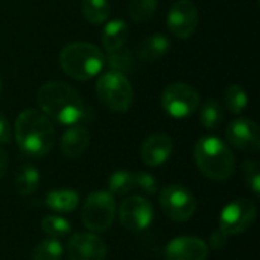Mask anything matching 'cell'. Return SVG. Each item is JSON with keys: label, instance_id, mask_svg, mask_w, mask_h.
<instances>
[{"label": "cell", "instance_id": "1", "mask_svg": "<svg viewBox=\"0 0 260 260\" xmlns=\"http://www.w3.org/2000/svg\"><path fill=\"white\" fill-rule=\"evenodd\" d=\"M37 101L41 111L61 125H78L91 119V108H88L79 93L62 81H50L40 87Z\"/></svg>", "mask_w": 260, "mask_h": 260}, {"label": "cell", "instance_id": "2", "mask_svg": "<svg viewBox=\"0 0 260 260\" xmlns=\"http://www.w3.org/2000/svg\"><path fill=\"white\" fill-rule=\"evenodd\" d=\"M15 140L23 154L40 158L50 152L55 143L52 120L38 110H24L15 120Z\"/></svg>", "mask_w": 260, "mask_h": 260}, {"label": "cell", "instance_id": "3", "mask_svg": "<svg viewBox=\"0 0 260 260\" xmlns=\"http://www.w3.org/2000/svg\"><path fill=\"white\" fill-rule=\"evenodd\" d=\"M59 64L67 76L76 81H88L104 69L105 55L91 43L75 41L61 50Z\"/></svg>", "mask_w": 260, "mask_h": 260}, {"label": "cell", "instance_id": "4", "mask_svg": "<svg viewBox=\"0 0 260 260\" xmlns=\"http://www.w3.org/2000/svg\"><path fill=\"white\" fill-rule=\"evenodd\" d=\"M198 169L210 180L224 181L235 172V155L218 137H201L195 145Z\"/></svg>", "mask_w": 260, "mask_h": 260}, {"label": "cell", "instance_id": "5", "mask_svg": "<svg viewBox=\"0 0 260 260\" xmlns=\"http://www.w3.org/2000/svg\"><path fill=\"white\" fill-rule=\"evenodd\" d=\"M99 101L114 113H125L133 105V87L126 75L114 70L105 72L96 84Z\"/></svg>", "mask_w": 260, "mask_h": 260}, {"label": "cell", "instance_id": "6", "mask_svg": "<svg viewBox=\"0 0 260 260\" xmlns=\"http://www.w3.org/2000/svg\"><path fill=\"white\" fill-rule=\"evenodd\" d=\"M116 216V201L110 192H94L88 195L82 207V224L91 232H105Z\"/></svg>", "mask_w": 260, "mask_h": 260}, {"label": "cell", "instance_id": "7", "mask_svg": "<svg viewBox=\"0 0 260 260\" xmlns=\"http://www.w3.org/2000/svg\"><path fill=\"white\" fill-rule=\"evenodd\" d=\"M198 91L186 82H172L161 93V107L172 117H189L198 110Z\"/></svg>", "mask_w": 260, "mask_h": 260}, {"label": "cell", "instance_id": "8", "mask_svg": "<svg viewBox=\"0 0 260 260\" xmlns=\"http://www.w3.org/2000/svg\"><path fill=\"white\" fill-rule=\"evenodd\" d=\"M160 206L169 219L175 222H186L197 210V200L184 186L171 184L160 192Z\"/></svg>", "mask_w": 260, "mask_h": 260}, {"label": "cell", "instance_id": "9", "mask_svg": "<svg viewBox=\"0 0 260 260\" xmlns=\"http://www.w3.org/2000/svg\"><path fill=\"white\" fill-rule=\"evenodd\" d=\"M257 216L256 204L247 198H239L232 201L221 213L219 218V230L227 236L241 235L248 230Z\"/></svg>", "mask_w": 260, "mask_h": 260}, {"label": "cell", "instance_id": "10", "mask_svg": "<svg viewBox=\"0 0 260 260\" xmlns=\"http://www.w3.org/2000/svg\"><path fill=\"white\" fill-rule=\"evenodd\" d=\"M119 219L126 230L134 233L143 232L154 219V207L143 197H128L120 204Z\"/></svg>", "mask_w": 260, "mask_h": 260}, {"label": "cell", "instance_id": "11", "mask_svg": "<svg viewBox=\"0 0 260 260\" xmlns=\"http://www.w3.org/2000/svg\"><path fill=\"white\" fill-rule=\"evenodd\" d=\"M198 9L190 0H178L168 14V27L180 40L189 38L198 26Z\"/></svg>", "mask_w": 260, "mask_h": 260}, {"label": "cell", "instance_id": "12", "mask_svg": "<svg viewBox=\"0 0 260 260\" xmlns=\"http://www.w3.org/2000/svg\"><path fill=\"white\" fill-rule=\"evenodd\" d=\"M227 140L236 149L254 154L260 149L259 125L248 117L233 120L227 128Z\"/></svg>", "mask_w": 260, "mask_h": 260}, {"label": "cell", "instance_id": "13", "mask_svg": "<svg viewBox=\"0 0 260 260\" xmlns=\"http://www.w3.org/2000/svg\"><path fill=\"white\" fill-rule=\"evenodd\" d=\"M69 260H105L107 245L93 233L73 235L67 242Z\"/></svg>", "mask_w": 260, "mask_h": 260}, {"label": "cell", "instance_id": "14", "mask_svg": "<svg viewBox=\"0 0 260 260\" xmlns=\"http://www.w3.org/2000/svg\"><path fill=\"white\" fill-rule=\"evenodd\" d=\"M207 256V244L195 236H180L171 241L165 251L166 260H206Z\"/></svg>", "mask_w": 260, "mask_h": 260}, {"label": "cell", "instance_id": "15", "mask_svg": "<svg viewBox=\"0 0 260 260\" xmlns=\"http://www.w3.org/2000/svg\"><path fill=\"white\" fill-rule=\"evenodd\" d=\"M172 151H174L172 139L165 133H157L149 136L143 142L140 149V157L146 166L155 168L166 163L172 155Z\"/></svg>", "mask_w": 260, "mask_h": 260}, {"label": "cell", "instance_id": "16", "mask_svg": "<svg viewBox=\"0 0 260 260\" xmlns=\"http://www.w3.org/2000/svg\"><path fill=\"white\" fill-rule=\"evenodd\" d=\"M90 145V133L87 128L81 125H72L61 139V151L64 157L75 160L84 154L87 146Z\"/></svg>", "mask_w": 260, "mask_h": 260}, {"label": "cell", "instance_id": "17", "mask_svg": "<svg viewBox=\"0 0 260 260\" xmlns=\"http://www.w3.org/2000/svg\"><path fill=\"white\" fill-rule=\"evenodd\" d=\"M171 49V41L165 34L148 35L137 47V59L142 62H155Z\"/></svg>", "mask_w": 260, "mask_h": 260}, {"label": "cell", "instance_id": "18", "mask_svg": "<svg viewBox=\"0 0 260 260\" xmlns=\"http://www.w3.org/2000/svg\"><path fill=\"white\" fill-rule=\"evenodd\" d=\"M128 34H129V27L123 20L116 18V20L108 21L104 26L102 37H101L104 50L107 53H111V52H116V50L122 49L123 44L128 40Z\"/></svg>", "mask_w": 260, "mask_h": 260}, {"label": "cell", "instance_id": "19", "mask_svg": "<svg viewBox=\"0 0 260 260\" xmlns=\"http://www.w3.org/2000/svg\"><path fill=\"white\" fill-rule=\"evenodd\" d=\"M79 204V195L72 189H58L52 190L46 197V206L58 213L73 212Z\"/></svg>", "mask_w": 260, "mask_h": 260}, {"label": "cell", "instance_id": "20", "mask_svg": "<svg viewBox=\"0 0 260 260\" xmlns=\"http://www.w3.org/2000/svg\"><path fill=\"white\" fill-rule=\"evenodd\" d=\"M40 184V174L32 165H21L15 174V189L20 195H30Z\"/></svg>", "mask_w": 260, "mask_h": 260}, {"label": "cell", "instance_id": "21", "mask_svg": "<svg viewBox=\"0 0 260 260\" xmlns=\"http://www.w3.org/2000/svg\"><path fill=\"white\" fill-rule=\"evenodd\" d=\"M81 11L91 24H102L108 20L111 8L108 0H82Z\"/></svg>", "mask_w": 260, "mask_h": 260}, {"label": "cell", "instance_id": "22", "mask_svg": "<svg viewBox=\"0 0 260 260\" xmlns=\"http://www.w3.org/2000/svg\"><path fill=\"white\" fill-rule=\"evenodd\" d=\"M225 117V113H224V107L222 104L218 101V99H210L207 101L203 108H201V113H200V119H201V123L206 129L209 131H213L216 129L222 120Z\"/></svg>", "mask_w": 260, "mask_h": 260}, {"label": "cell", "instance_id": "23", "mask_svg": "<svg viewBox=\"0 0 260 260\" xmlns=\"http://www.w3.org/2000/svg\"><path fill=\"white\" fill-rule=\"evenodd\" d=\"M224 101H225L227 110L230 113H233V114L242 113L248 105V96H247L245 90L241 85H236V84H232V85H229L225 88Z\"/></svg>", "mask_w": 260, "mask_h": 260}, {"label": "cell", "instance_id": "24", "mask_svg": "<svg viewBox=\"0 0 260 260\" xmlns=\"http://www.w3.org/2000/svg\"><path fill=\"white\" fill-rule=\"evenodd\" d=\"M62 245L58 239L49 238L38 242L32 251V260H61L62 257Z\"/></svg>", "mask_w": 260, "mask_h": 260}, {"label": "cell", "instance_id": "25", "mask_svg": "<svg viewBox=\"0 0 260 260\" xmlns=\"http://www.w3.org/2000/svg\"><path fill=\"white\" fill-rule=\"evenodd\" d=\"M158 8V0H131L128 5L129 17L137 23L151 20Z\"/></svg>", "mask_w": 260, "mask_h": 260}, {"label": "cell", "instance_id": "26", "mask_svg": "<svg viewBox=\"0 0 260 260\" xmlns=\"http://www.w3.org/2000/svg\"><path fill=\"white\" fill-rule=\"evenodd\" d=\"M105 64L110 67V70L120 72V73H131L134 70V56L126 49H119L116 52L108 53L105 58Z\"/></svg>", "mask_w": 260, "mask_h": 260}, {"label": "cell", "instance_id": "27", "mask_svg": "<svg viewBox=\"0 0 260 260\" xmlns=\"http://www.w3.org/2000/svg\"><path fill=\"white\" fill-rule=\"evenodd\" d=\"M108 189L111 195L123 197L134 189V175L128 171H116L108 180Z\"/></svg>", "mask_w": 260, "mask_h": 260}, {"label": "cell", "instance_id": "28", "mask_svg": "<svg viewBox=\"0 0 260 260\" xmlns=\"http://www.w3.org/2000/svg\"><path fill=\"white\" fill-rule=\"evenodd\" d=\"M41 230L53 239H59L70 235V224L61 216L47 215L41 219Z\"/></svg>", "mask_w": 260, "mask_h": 260}, {"label": "cell", "instance_id": "29", "mask_svg": "<svg viewBox=\"0 0 260 260\" xmlns=\"http://www.w3.org/2000/svg\"><path fill=\"white\" fill-rule=\"evenodd\" d=\"M244 175L247 180V184L251 187V190L259 197L260 195V171L259 165L254 160L244 161Z\"/></svg>", "mask_w": 260, "mask_h": 260}, {"label": "cell", "instance_id": "30", "mask_svg": "<svg viewBox=\"0 0 260 260\" xmlns=\"http://www.w3.org/2000/svg\"><path fill=\"white\" fill-rule=\"evenodd\" d=\"M134 187H139L146 195H155L158 190L157 180L151 174H146V172H139L134 175Z\"/></svg>", "mask_w": 260, "mask_h": 260}, {"label": "cell", "instance_id": "31", "mask_svg": "<svg viewBox=\"0 0 260 260\" xmlns=\"http://www.w3.org/2000/svg\"><path fill=\"white\" fill-rule=\"evenodd\" d=\"M227 238H229V236H227L224 232H221V230L215 232V233L210 236V248H212V250H221V248H224L225 244H227Z\"/></svg>", "mask_w": 260, "mask_h": 260}, {"label": "cell", "instance_id": "32", "mask_svg": "<svg viewBox=\"0 0 260 260\" xmlns=\"http://www.w3.org/2000/svg\"><path fill=\"white\" fill-rule=\"evenodd\" d=\"M11 140V128L6 117L0 113V143H8Z\"/></svg>", "mask_w": 260, "mask_h": 260}, {"label": "cell", "instance_id": "33", "mask_svg": "<svg viewBox=\"0 0 260 260\" xmlns=\"http://www.w3.org/2000/svg\"><path fill=\"white\" fill-rule=\"evenodd\" d=\"M6 169H8V155L3 149H0V180L6 174Z\"/></svg>", "mask_w": 260, "mask_h": 260}, {"label": "cell", "instance_id": "34", "mask_svg": "<svg viewBox=\"0 0 260 260\" xmlns=\"http://www.w3.org/2000/svg\"><path fill=\"white\" fill-rule=\"evenodd\" d=\"M2 90H3V84H2V78H0V94H2Z\"/></svg>", "mask_w": 260, "mask_h": 260}]
</instances>
